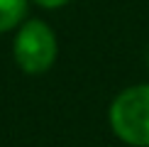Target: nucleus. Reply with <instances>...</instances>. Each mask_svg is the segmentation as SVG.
Returning a JSON list of instances; mask_svg holds the SVG:
<instances>
[{
	"instance_id": "obj_4",
	"label": "nucleus",
	"mask_w": 149,
	"mask_h": 147,
	"mask_svg": "<svg viewBox=\"0 0 149 147\" xmlns=\"http://www.w3.org/2000/svg\"><path fill=\"white\" fill-rule=\"evenodd\" d=\"M37 5H42V8H49V10H56L61 5H66L69 0H34Z\"/></svg>"
},
{
	"instance_id": "obj_3",
	"label": "nucleus",
	"mask_w": 149,
	"mask_h": 147,
	"mask_svg": "<svg viewBox=\"0 0 149 147\" xmlns=\"http://www.w3.org/2000/svg\"><path fill=\"white\" fill-rule=\"evenodd\" d=\"M24 15H27V0H0V34L22 24Z\"/></svg>"
},
{
	"instance_id": "obj_1",
	"label": "nucleus",
	"mask_w": 149,
	"mask_h": 147,
	"mask_svg": "<svg viewBox=\"0 0 149 147\" xmlns=\"http://www.w3.org/2000/svg\"><path fill=\"white\" fill-rule=\"evenodd\" d=\"M110 127L122 142L149 147V83L130 86L110 106Z\"/></svg>"
},
{
	"instance_id": "obj_2",
	"label": "nucleus",
	"mask_w": 149,
	"mask_h": 147,
	"mask_svg": "<svg viewBox=\"0 0 149 147\" xmlns=\"http://www.w3.org/2000/svg\"><path fill=\"white\" fill-rule=\"evenodd\" d=\"M17 66L24 74H44L52 69L54 59H56V37L52 27L42 20H27L20 24L12 44Z\"/></svg>"
}]
</instances>
